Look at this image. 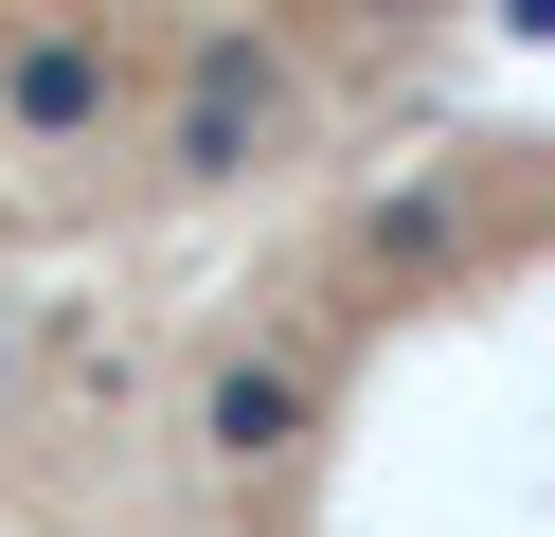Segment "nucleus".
Wrapping results in <instances>:
<instances>
[{"label":"nucleus","mask_w":555,"mask_h":537,"mask_svg":"<svg viewBox=\"0 0 555 537\" xmlns=\"http://www.w3.org/2000/svg\"><path fill=\"white\" fill-rule=\"evenodd\" d=\"M0 107H18V126H90V107H108V54H90V36H18V54H0Z\"/></svg>","instance_id":"nucleus-1"},{"label":"nucleus","mask_w":555,"mask_h":537,"mask_svg":"<svg viewBox=\"0 0 555 537\" xmlns=\"http://www.w3.org/2000/svg\"><path fill=\"white\" fill-rule=\"evenodd\" d=\"M251 90H269V72L216 36V54H197V107H180V143H197V162H233V143H251Z\"/></svg>","instance_id":"nucleus-2"},{"label":"nucleus","mask_w":555,"mask_h":537,"mask_svg":"<svg viewBox=\"0 0 555 537\" xmlns=\"http://www.w3.org/2000/svg\"><path fill=\"white\" fill-rule=\"evenodd\" d=\"M287 430H305V376L233 358V376H216V448H287Z\"/></svg>","instance_id":"nucleus-3"}]
</instances>
